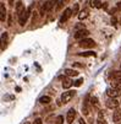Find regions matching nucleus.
Returning <instances> with one entry per match:
<instances>
[{"label":"nucleus","mask_w":121,"mask_h":124,"mask_svg":"<svg viewBox=\"0 0 121 124\" xmlns=\"http://www.w3.org/2000/svg\"><path fill=\"white\" fill-rule=\"evenodd\" d=\"M72 85H74V82H72L71 79H68V78H64L62 79V87L64 88H70Z\"/></svg>","instance_id":"nucleus-13"},{"label":"nucleus","mask_w":121,"mask_h":124,"mask_svg":"<svg viewBox=\"0 0 121 124\" xmlns=\"http://www.w3.org/2000/svg\"><path fill=\"white\" fill-rule=\"evenodd\" d=\"M113 87H115L117 91H120V92H121V82H114Z\"/></svg>","instance_id":"nucleus-24"},{"label":"nucleus","mask_w":121,"mask_h":124,"mask_svg":"<svg viewBox=\"0 0 121 124\" xmlns=\"http://www.w3.org/2000/svg\"><path fill=\"white\" fill-rule=\"evenodd\" d=\"M65 74L67 76H77L78 75V71L75 69H65Z\"/></svg>","instance_id":"nucleus-15"},{"label":"nucleus","mask_w":121,"mask_h":124,"mask_svg":"<svg viewBox=\"0 0 121 124\" xmlns=\"http://www.w3.org/2000/svg\"><path fill=\"white\" fill-rule=\"evenodd\" d=\"M78 46L82 47V48H92V47L95 46V42L93 39H91V38H83V39L80 41Z\"/></svg>","instance_id":"nucleus-2"},{"label":"nucleus","mask_w":121,"mask_h":124,"mask_svg":"<svg viewBox=\"0 0 121 124\" xmlns=\"http://www.w3.org/2000/svg\"><path fill=\"white\" fill-rule=\"evenodd\" d=\"M25 124H31V123L29 122H25Z\"/></svg>","instance_id":"nucleus-35"},{"label":"nucleus","mask_w":121,"mask_h":124,"mask_svg":"<svg viewBox=\"0 0 121 124\" xmlns=\"http://www.w3.org/2000/svg\"><path fill=\"white\" fill-rule=\"evenodd\" d=\"M87 36H89V31L86 30V28L80 30V31H77V32L75 33V38H76V39H83V38H86Z\"/></svg>","instance_id":"nucleus-4"},{"label":"nucleus","mask_w":121,"mask_h":124,"mask_svg":"<svg viewBox=\"0 0 121 124\" xmlns=\"http://www.w3.org/2000/svg\"><path fill=\"white\" fill-rule=\"evenodd\" d=\"M31 10H32V8H29L28 10H26V11L19 17V21H20V25H21V26H25V23H26V21H27V19H28V16H29Z\"/></svg>","instance_id":"nucleus-7"},{"label":"nucleus","mask_w":121,"mask_h":124,"mask_svg":"<svg viewBox=\"0 0 121 124\" xmlns=\"http://www.w3.org/2000/svg\"><path fill=\"white\" fill-rule=\"evenodd\" d=\"M76 95V91H72V90H70V91H66V92H64L62 95H61V102L65 104V103H68L72 98H74V96Z\"/></svg>","instance_id":"nucleus-1"},{"label":"nucleus","mask_w":121,"mask_h":124,"mask_svg":"<svg viewBox=\"0 0 121 124\" xmlns=\"http://www.w3.org/2000/svg\"><path fill=\"white\" fill-rule=\"evenodd\" d=\"M98 124H108L104 118H98Z\"/></svg>","instance_id":"nucleus-27"},{"label":"nucleus","mask_w":121,"mask_h":124,"mask_svg":"<svg viewBox=\"0 0 121 124\" xmlns=\"http://www.w3.org/2000/svg\"><path fill=\"white\" fill-rule=\"evenodd\" d=\"M64 123V117L62 116H58L55 118V124H62Z\"/></svg>","instance_id":"nucleus-22"},{"label":"nucleus","mask_w":121,"mask_h":124,"mask_svg":"<svg viewBox=\"0 0 121 124\" xmlns=\"http://www.w3.org/2000/svg\"><path fill=\"white\" fill-rule=\"evenodd\" d=\"M80 57H97V53L92 52V50H88V52H83V53H78Z\"/></svg>","instance_id":"nucleus-16"},{"label":"nucleus","mask_w":121,"mask_h":124,"mask_svg":"<svg viewBox=\"0 0 121 124\" xmlns=\"http://www.w3.org/2000/svg\"><path fill=\"white\" fill-rule=\"evenodd\" d=\"M82 82H83V79H78V80H76V81L74 82V85H75L76 87H78V86L82 85Z\"/></svg>","instance_id":"nucleus-25"},{"label":"nucleus","mask_w":121,"mask_h":124,"mask_svg":"<svg viewBox=\"0 0 121 124\" xmlns=\"http://www.w3.org/2000/svg\"><path fill=\"white\" fill-rule=\"evenodd\" d=\"M39 102H40V103H43V104H48L49 102H51V98H50L49 96H43V97H40Z\"/></svg>","instance_id":"nucleus-20"},{"label":"nucleus","mask_w":121,"mask_h":124,"mask_svg":"<svg viewBox=\"0 0 121 124\" xmlns=\"http://www.w3.org/2000/svg\"><path fill=\"white\" fill-rule=\"evenodd\" d=\"M25 11H26V9H25L23 4H22L21 1H17V3H16V15L20 17V16H21V15H22Z\"/></svg>","instance_id":"nucleus-10"},{"label":"nucleus","mask_w":121,"mask_h":124,"mask_svg":"<svg viewBox=\"0 0 121 124\" xmlns=\"http://www.w3.org/2000/svg\"><path fill=\"white\" fill-rule=\"evenodd\" d=\"M111 25L113 26H116V19H115V17H113V19H111Z\"/></svg>","instance_id":"nucleus-29"},{"label":"nucleus","mask_w":121,"mask_h":124,"mask_svg":"<svg viewBox=\"0 0 121 124\" xmlns=\"http://www.w3.org/2000/svg\"><path fill=\"white\" fill-rule=\"evenodd\" d=\"M77 12H78V4H75L74 9H72V15H76Z\"/></svg>","instance_id":"nucleus-26"},{"label":"nucleus","mask_w":121,"mask_h":124,"mask_svg":"<svg viewBox=\"0 0 121 124\" xmlns=\"http://www.w3.org/2000/svg\"><path fill=\"white\" fill-rule=\"evenodd\" d=\"M88 17V10H82L80 14H78V19L80 20H84Z\"/></svg>","instance_id":"nucleus-19"},{"label":"nucleus","mask_w":121,"mask_h":124,"mask_svg":"<svg viewBox=\"0 0 121 124\" xmlns=\"http://www.w3.org/2000/svg\"><path fill=\"white\" fill-rule=\"evenodd\" d=\"M72 16V10L71 9H66L65 11H64V14H62V16L60 17V23H64V22H66L70 17Z\"/></svg>","instance_id":"nucleus-6"},{"label":"nucleus","mask_w":121,"mask_h":124,"mask_svg":"<svg viewBox=\"0 0 121 124\" xmlns=\"http://www.w3.org/2000/svg\"><path fill=\"white\" fill-rule=\"evenodd\" d=\"M6 39H7V33L6 32H3L1 33V43H3L1 50H4V48L6 47Z\"/></svg>","instance_id":"nucleus-18"},{"label":"nucleus","mask_w":121,"mask_h":124,"mask_svg":"<svg viewBox=\"0 0 121 124\" xmlns=\"http://www.w3.org/2000/svg\"><path fill=\"white\" fill-rule=\"evenodd\" d=\"M33 124H42V119L40 118H37L36 120L33 122Z\"/></svg>","instance_id":"nucleus-28"},{"label":"nucleus","mask_w":121,"mask_h":124,"mask_svg":"<svg viewBox=\"0 0 121 124\" xmlns=\"http://www.w3.org/2000/svg\"><path fill=\"white\" fill-rule=\"evenodd\" d=\"M119 23H120V25H121V17H120V20H119Z\"/></svg>","instance_id":"nucleus-34"},{"label":"nucleus","mask_w":121,"mask_h":124,"mask_svg":"<svg viewBox=\"0 0 121 124\" xmlns=\"http://www.w3.org/2000/svg\"><path fill=\"white\" fill-rule=\"evenodd\" d=\"M6 19V10H5V5L4 3H0V21L4 22Z\"/></svg>","instance_id":"nucleus-11"},{"label":"nucleus","mask_w":121,"mask_h":124,"mask_svg":"<svg viewBox=\"0 0 121 124\" xmlns=\"http://www.w3.org/2000/svg\"><path fill=\"white\" fill-rule=\"evenodd\" d=\"M107 95L111 98H116L120 95V91H117L115 87H109V88H107Z\"/></svg>","instance_id":"nucleus-9"},{"label":"nucleus","mask_w":121,"mask_h":124,"mask_svg":"<svg viewBox=\"0 0 121 124\" xmlns=\"http://www.w3.org/2000/svg\"><path fill=\"white\" fill-rule=\"evenodd\" d=\"M91 104H92V106H95V107H99L98 98H95V97H92V98H91Z\"/></svg>","instance_id":"nucleus-23"},{"label":"nucleus","mask_w":121,"mask_h":124,"mask_svg":"<svg viewBox=\"0 0 121 124\" xmlns=\"http://www.w3.org/2000/svg\"><path fill=\"white\" fill-rule=\"evenodd\" d=\"M89 4L92 8H97V9H100L103 5L100 3V0H89Z\"/></svg>","instance_id":"nucleus-17"},{"label":"nucleus","mask_w":121,"mask_h":124,"mask_svg":"<svg viewBox=\"0 0 121 124\" xmlns=\"http://www.w3.org/2000/svg\"><path fill=\"white\" fill-rule=\"evenodd\" d=\"M119 104H120V102L116 100V98H109V100H107V102H105V106L108 108H110V109H116V108H119Z\"/></svg>","instance_id":"nucleus-3"},{"label":"nucleus","mask_w":121,"mask_h":124,"mask_svg":"<svg viewBox=\"0 0 121 124\" xmlns=\"http://www.w3.org/2000/svg\"><path fill=\"white\" fill-rule=\"evenodd\" d=\"M113 120L114 122H119L121 120V108H116V111L113 114Z\"/></svg>","instance_id":"nucleus-14"},{"label":"nucleus","mask_w":121,"mask_h":124,"mask_svg":"<svg viewBox=\"0 0 121 124\" xmlns=\"http://www.w3.org/2000/svg\"><path fill=\"white\" fill-rule=\"evenodd\" d=\"M74 65H75V66H77V68H81V66H82V64H80V63H75Z\"/></svg>","instance_id":"nucleus-31"},{"label":"nucleus","mask_w":121,"mask_h":124,"mask_svg":"<svg viewBox=\"0 0 121 124\" xmlns=\"http://www.w3.org/2000/svg\"><path fill=\"white\" fill-rule=\"evenodd\" d=\"M10 1V5H13V0H9Z\"/></svg>","instance_id":"nucleus-33"},{"label":"nucleus","mask_w":121,"mask_h":124,"mask_svg":"<svg viewBox=\"0 0 121 124\" xmlns=\"http://www.w3.org/2000/svg\"><path fill=\"white\" fill-rule=\"evenodd\" d=\"M109 76H110V79H113L115 82H121V71H113Z\"/></svg>","instance_id":"nucleus-12"},{"label":"nucleus","mask_w":121,"mask_h":124,"mask_svg":"<svg viewBox=\"0 0 121 124\" xmlns=\"http://www.w3.org/2000/svg\"><path fill=\"white\" fill-rule=\"evenodd\" d=\"M80 124H86V123H84V120H83V119H82V118H81V119H80Z\"/></svg>","instance_id":"nucleus-32"},{"label":"nucleus","mask_w":121,"mask_h":124,"mask_svg":"<svg viewBox=\"0 0 121 124\" xmlns=\"http://www.w3.org/2000/svg\"><path fill=\"white\" fill-rule=\"evenodd\" d=\"M82 113L84 116L89 114V96H86V100H84L83 106H82Z\"/></svg>","instance_id":"nucleus-5"},{"label":"nucleus","mask_w":121,"mask_h":124,"mask_svg":"<svg viewBox=\"0 0 121 124\" xmlns=\"http://www.w3.org/2000/svg\"><path fill=\"white\" fill-rule=\"evenodd\" d=\"M68 1H70V0H60V1L58 3L59 5H58V8H56V9H58V10H60V9H61L64 5H66V3H68Z\"/></svg>","instance_id":"nucleus-21"},{"label":"nucleus","mask_w":121,"mask_h":124,"mask_svg":"<svg viewBox=\"0 0 121 124\" xmlns=\"http://www.w3.org/2000/svg\"><path fill=\"white\" fill-rule=\"evenodd\" d=\"M75 117H76V111H75L74 108H70V109H68V112H67V114H66V120H67V123H68V124L74 123Z\"/></svg>","instance_id":"nucleus-8"},{"label":"nucleus","mask_w":121,"mask_h":124,"mask_svg":"<svg viewBox=\"0 0 121 124\" xmlns=\"http://www.w3.org/2000/svg\"><path fill=\"white\" fill-rule=\"evenodd\" d=\"M7 25H9V26H12V20H11V17H9V21H7Z\"/></svg>","instance_id":"nucleus-30"}]
</instances>
